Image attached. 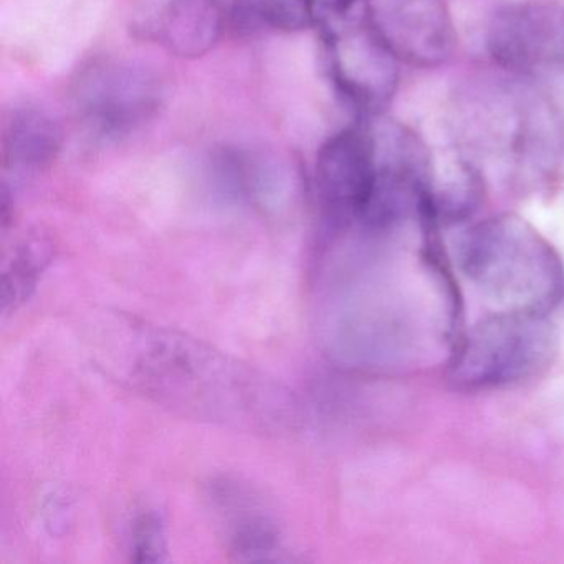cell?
Instances as JSON below:
<instances>
[{
  "mask_svg": "<svg viewBox=\"0 0 564 564\" xmlns=\"http://www.w3.org/2000/svg\"><path fill=\"white\" fill-rule=\"evenodd\" d=\"M101 365L133 391L184 417L252 432L295 419L293 395L265 372L177 329L118 315Z\"/></svg>",
  "mask_w": 564,
  "mask_h": 564,
  "instance_id": "6da1fadb",
  "label": "cell"
},
{
  "mask_svg": "<svg viewBox=\"0 0 564 564\" xmlns=\"http://www.w3.org/2000/svg\"><path fill=\"white\" fill-rule=\"evenodd\" d=\"M458 259L465 275L503 312L546 315L563 299L560 256L521 217L505 214L475 224L462 237Z\"/></svg>",
  "mask_w": 564,
  "mask_h": 564,
  "instance_id": "7a4b0ae2",
  "label": "cell"
},
{
  "mask_svg": "<svg viewBox=\"0 0 564 564\" xmlns=\"http://www.w3.org/2000/svg\"><path fill=\"white\" fill-rule=\"evenodd\" d=\"M556 351V329L546 316L501 310L462 339L452 379L468 389L517 384L550 368Z\"/></svg>",
  "mask_w": 564,
  "mask_h": 564,
  "instance_id": "3957f363",
  "label": "cell"
},
{
  "mask_svg": "<svg viewBox=\"0 0 564 564\" xmlns=\"http://www.w3.org/2000/svg\"><path fill=\"white\" fill-rule=\"evenodd\" d=\"M316 28L322 32L329 74L339 94L362 117H379L398 90L401 62L372 24L368 0Z\"/></svg>",
  "mask_w": 564,
  "mask_h": 564,
  "instance_id": "277c9868",
  "label": "cell"
},
{
  "mask_svg": "<svg viewBox=\"0 0 564 564\" xmlns=\"http://www.w3.org/2000/svg\"><path fill=\"white\" fill-rule=\"evenodd\" d=\"M72 97L88 130L101 138H121L154 117L163 87L160 78L141 65L97 58L78 72Z\"/></svg>",
  "mask_w": 564,
  "mask_h": 564,
  "instance_id": "5b68a950",
  "label": "cell"
},
{
  "mask_svg": "<svg viewBox=\"0 0 564 564\" xmlns=\"http://www.w3.org/2000/svg\"><path fill=\"white\" fill-rule=\"evenodd\" d=\"M488 51L500 67L517 74L564 72V4L524 0L491 19Z\"/></svg>",
  "mask_w": 564,
  "mask_h": 564,
  "instance_id": "8992f818",
  "label": "cell"
},
{
  "mask_svg": "<svg viewBox=\"0 0 564 564\" xmlns=\"http://www.w3.org/2000/svg\"><path fill=\"white\" fill-rule=\"evenodd\" d=\"M375 144L368 120L329 138L316 158V191L335 224L359 223L376 183Z\"/></svg>",
  "mask_w": 564,
  "mask_h": 564,
  "instance_id": "52a82bcc",
  "label": "cell"
},
{
  "mask_svg": "<svg viewBox=\"0 0 564 564\" xmlns=\"http://www.w3.org/2000/svg\"><path fill=\"white\" fill-rule=\"evenodd\" d=\"M368 12L401 64L438 67L454 51V24L444 0H368Z\"/></svg>",
  "mask_w": 564,
  "mask_h": 564,
  "instance_id": "ba28073f",
  "label": "cell"
},
{
  "mask_svg": "<svg viewBox=\"0 0 564 564\" xmlns=\"http://www.w3.org/2000/svg\"><path fill=\"white\" fill-rule=\"evenodd\" d=\"M207 498L219 518L227 547L237 560H279L283 551L282 530L257 491L223 478L210 485Z\"/></svg>",
  "mask_w": 564,
  "mask_h": 564,
  "instance_id": "9c48e42d",
  "label": "cell"
},
{
  "mask_svg": "<svg viewBox=\"0 0 564 564\" xmlns=\"http://www.w3.org/2000/svg\"><path fill=\"white\" fill-rule=\"evenodd\" d=\"M62 130L41 108H15L6 121L2 151L6 166L22 174L39 173L57 160Z\"/></svg>",
  "mask_w": 564,
  "mask_h": 564,
  "instance_id": "30bf717a",
  "label": "cell"
},
{
  "mask_svg": "<svg viewBox=\"0 0 564 564\" xmlns=\"http://www.w3.org/2000/svg\"><path fill=\"white\" fill-rule=\"evenodd\" d=\"M223 29L219 0H171L160 19L158 35L177 55H203Z\"/></svg>",
  "mask_w": 564,
  "mask_h": 564,
  "instance_id": "8fae6325",
  "label": "cell"
},
{
  "mask_svg": "<svg viewBox=\"0 0 564 564\" xmlns=\"http://www.w3.org/2000/svg\"><path fill=\"white\" fill-rule=\"evenodd\" d=\"M54 257V243L44 236L25 237L14 247L2 269V312H15L31 299Z\"/></svg>",
  "mask_w": 564,
  "mask_h": 564,
  "instance_id": "7c38bea8",
  "label": "cell"
},
{
  "mask_svg": "<svg viewBox=\"0 0 564 564\" xmlns=\"http://www.w3.org/2000/svg\"><path fill=\"white\" fill-rule=\"evenodd\" d=\"M236 18L273 31H302L313 24L308 0H232Z\"/></svg>",
  "mask_w": 564,
  "mask_h": 564,
  "instance_id": "4fadbf2b",
  "label": "cell"
},
{
  "mask_svg": "<svg viewBox=\"0 0 564 564\" xmlns=\"http://www.w3.org/2000/svg\"><path fill=\"white\" fill-rule=\"evenodd\" d=\"M131 560L137 563H160L166 560V527L156 510H144L131 523Z\"/></svg>",
  "mask_w": 564,
  "mask_h": 564,
  "instance_id": "5bb4252c",
  "label": "cell"
},
{
  "mask_svg": "<svg viewBox=\"0 0 564 564\" xmlns=\"http://www.w3.org/2000/svg\"><path fill=\"white\" fill-rule=\"evenodd\" d=\"M365 2L366 0H308V6L312 11L313 24L318 25L329 19L341 18Z\"/></svg>",
  "mask_w": 564,
  "mask_h": 564,
  "instance_id": "9a60e30c",
  "label": "cell"
}]
</instances>
